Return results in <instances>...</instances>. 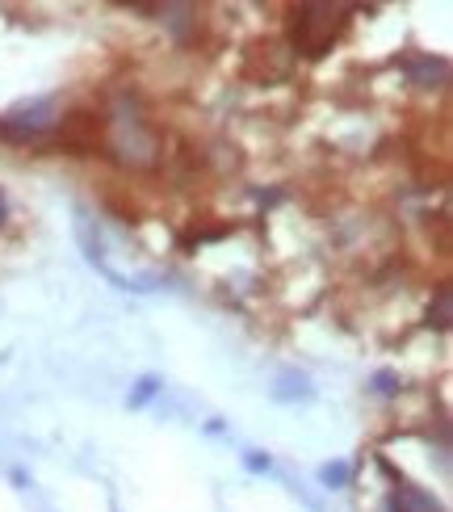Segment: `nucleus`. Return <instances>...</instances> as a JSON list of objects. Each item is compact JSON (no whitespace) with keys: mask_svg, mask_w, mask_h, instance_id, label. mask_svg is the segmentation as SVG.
I'll return each instance as SVG.
<instances>
[{"mask_svg":"<svg viewBox=\"0 0 453 512\" xmlns=\"http://www.w3.org/2000/svg\"><path fill=\"white\" fill-rule=\"evenodd\" d=\"M349 9L344 5H302L294 9V51H302L307 59H319L332 51V42L340 38Z\"/></svg>","mask_w":453,"mask_h":512,"instance_id":"1","label":"nucleus"},{"mask_svg":"<svg viewBox=\"0 0 453 512\" xmlns=\"http://www.w3.org/2000/svg\"><path fill=\"white\" fill-rule=\"evenodd\" d=\"M55 114H59V105L51 97L30 101V105H17V110H9L5 118H0V135H5V139H34L42 131H51Z\"/></svg>","mask_w":453,"mask_h":512,"instance_id":"2","label":"nucleus"},{"mask_svg":"<svg viewBox=\"0 0 453 512\" xmlns=\"http://www.w3.org/2000/svg\"><path fill=\"white\" fill-rule=\"evenodd\" d=\"M403 68H407V80H412L416 89H433V84H441V80H445L449 63H445L441 55H416V59H407Z\"/></svg>","mask_w":453,"mask_h":512,"instance_id":"3","label":"nucleus"},{"mask_svg":"<svg viewBox=\"0 0 453 512\" xmlns=\"http://www.w3.org/2000/svg\"><path fill=\"white\" fill-rule=\"evenodd\" d=\"M395 508H399V512H445V508H441L433 496H428V492H420V487H412V483H399Z\"/></svg>","mask_w":453,"mask_h":512,"instance_id":"4","label":"nucleus"},{"mask_svg":"<svg viewBox=\"0 0 453 512\" xmlns=\"http://www.w3.org/2000/svg\"><path fill=\"white\" fill-rule=\"evenodd\" d=\"M97 118L93 114H76L68 118V126H63V143H72V147H93L97 143Z\"/></svg>","mask_w":453,"mask_h":512,"instance_id":"5","label":"nucleus"},{"mask_svg":"<svg viewBox=\"0 0 453 512\" xmlns=\"http://www.w3.org/2000/svg\"><path fill=\"white\" fill-rule=\"evenodd\" d=\"M76 236H80V244H84V256H89L93 265H101V269H105L101 240H93V223H89V215H76Z\"/></svg>","mask_w":453,"mask_h":512,"instance_id":"6","label":"nucleus"},{"mask_svg":"<svg viewBox=\"0 0 453 512\" xmlns=\"http://www.w3.org/2000/svg\"><path fill=\"white\" fill-rule=\"evenodd\" d=\"M428 324H433L437 332H445V328H449V286H441V290H437L433 307H428Z\"/></svg>","mask_w":453,"mask_h":512,"instance_id":"7","label":"nucleus"},{"mask_svg":"<svg viewBox=\"0 0 453 512\" xmlns=\"http://www.w3.org/2000/svg\"><path fill=\"white\" fill-rule=\"evenodd\" d=\"M349 462H328V466H319V483L323 487H344V483H349Z\"/></svg>","mask_w":453,"mask_h":512,"instance_id":"8","label":"nucleus"},{"mask_svg":"<svg viewBox=\"0 0 453 512\" xmlns=\"http://www.w3.org/2000/svg\"><path fill=\"white\" fill-rule=\"evenodd\" d=\"M156 391H160V378H151V374H147V378L135 382V391H131V399H126V403H131V408H143L147 399H156Z\"/></svg>","mask_w":453,"mask_h":512,"instance_id":"9","label":"nucleus"},{"mask_svg":"<svg viewBox=\"0 0 453 512\" xmlns=\"http://www.w3.org/2000/svg\"><path fill=\"white\" fill-rule=\"evenodd\" d=\"M374 391H378V395H395V391H399V374H395V370H378V374H374Z\"/></svg>","mask_w":453,"mask_h":512,"instance_id":"10","label":"nucleus"},{"mask_svg":"<svg viewBox=\"0 0 453 512\" xmlns=\"http://www.w3.org/2000/svg\"><path fill=\"white\" fill-rule=\"evenodd\" d=\"M248 471H269V458H261V454H248Z\"/></svg>","mask_w":453,"mask_h":512,"instance_id":"11","label":"nucleus"},{"mask_svg":"<svg viewBox=\"0 0 453 512\" xmlns=\"http://www.w3.org/2000/svg\"><path fill=\"white\" fill-rule=\"evenodd\" d=\"M5 215H9V202H5V194H0V223H5Z\"/></svg>","mask_w":453,"mask_h":512,"instance_id":"12","label":"nucleus"}]
</instances>
